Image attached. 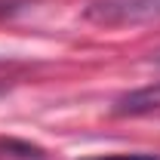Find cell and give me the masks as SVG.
<instances>
[{
  "label": "cell",
  "instance_id": "7a4b0ae2",
  "mask_svg": "<svg viewBox=\"0 0 160 160\" xmlns=\"http://www.w3.org/2000/svg\"><path fill=\"white\" fill-rule=\"evenodd\" d=\"M111 111H114L117 117H142V114L160 111V80L142 86V89H132V92H126V96H120Z\"/></svg>",
  "mask_w": 160,
  "mask_h": 160
},
{
  "label": "cell",
  "instance_id": "277c9868",
  "mask_svg": "<svg viewBox=\"0 0 160 160\" xmlns=\"http://www.w3.org/2000/svg\"><path fill=\"white\" fill-rule=\"evenodd\" d=\"M154 65H160V49H157V52H154Z\"/></svg>",
  "mask_w": 160,
  "mask_h": 160
},
{
  "label": "cell",
  "instance_id": "6da1fadb",
  "mask_svg": "<svg viewBox=\"0 0 160 160\" xmlns=\"http://www.w3.org/2000/svg\"><path fill=\"white\" fill-rule=\"evenodd\" d=\"M86 19L117 28V25H145L160 19V0H92L86 6Z\"/></svg>",
  "mask_w": 160,
  "mask_h": 160
},
{
  "label": "cell",
  "instance_id": "5b68a950",
  "mask_svg": "<svg viewBox=\"0 0 160 160\" xmlns=\"http://www.w3.org/2000/svg\"><path fill=\"white\" fill-rule=\"evenodd\" d=\"M0 3H3V0H0Z\"/></svg>",
  "mask_w": 160,
  "mask_h": 160
},
{
  "label": "cell",
  "instance_id": "3957f363",
  "mask_svg": "<svg viewBox=\"0 0 160 160\" xmlns=\"http://www.w3.org/2000/svg\"><path fill=\"white\" fill-rule=\"evenodd\" d=\"M86 160H160L157 154H102V157H86Z\"/></svg>",
  "mask_w": 160,
  "mask_h": 160
}]
</instances>
